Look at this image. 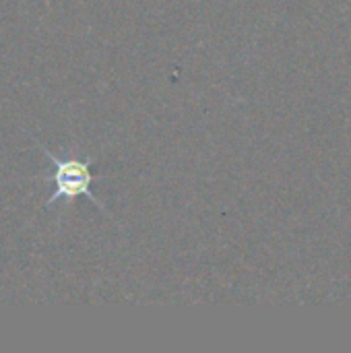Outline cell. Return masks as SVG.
I'll list each match as a JSON object with an SVG mask.
<instances>
[{"mask_svg":"<svg viewBox=\"0 0 351 353\" xmlns=\"http://www.w3.org/2000/svg\"><path fill=\"white\" fill-rule=\"evenodd\" d=\"M43 153L48 157V161L54 165V174L43 178L46 182H54V192L46 201L48 209L52 205H56L60 199L74 201L79 196H87L97 209L103 211V205L91 192V184L95 180V176L91 172L93 157H87V159H83V157H64V159H60L58 155H54L48 149H43Z\"/></svg>","mask_w":351,"mask_h":353,"instance_id":"1","label":"cell"}]
</instances>
